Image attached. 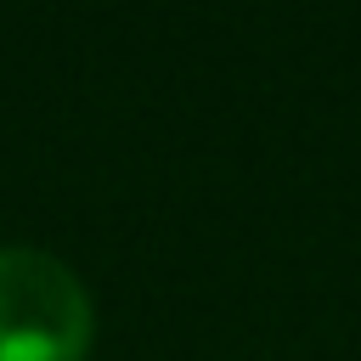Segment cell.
<instances>
[{"mask_svg":"<svg viewBox=\"0 0 361 361\" xmlns=\"http://www.w3.org/2000/svg\"><path fill=\"white\" fill-rule=\"evenodd\" d=\"M90 338L85 282L45 248H0V361H85Z\"/></svg>","mask_w":361,"mask_h":361,"instance_id":"cell-1","label":"cell"}]
</instances>
